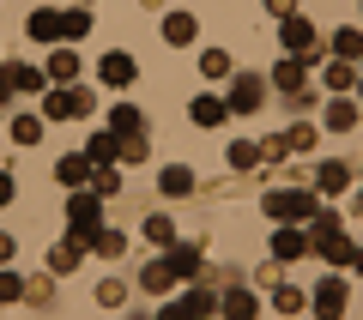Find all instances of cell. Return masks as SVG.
Listing matches in <instances>:
<instances>
[{"instance_id":"obj_1","label":"cell","mask_w":363,"mask_h":320,"mask_svg":"<svg viewBox=\"0 0 363 320\" xmlns=\"http://www.w3.org/2000/svg\"><path fill=\"white\" fill-rule=\"evenodd\" d=\"M315 230H309V248L315 254L327 260V266H351V254H357V248H351V236H345V224H339V212H315Z\"/></svg>"},{"instance_id":"obj_2","label":"cell","mask_w":363,"mask_h":320,"mask_svg":"<svg viewBox=\"0 0 363 320\" xmlns=\"http://www.w3.org/2000/svg\"><path fill=\"white\" fill-rule=\"evenodd\" d=\"M260 205H267V218H279V224H285V218L291 224H309L315 212H321V193H309V188H272Z\"/></svg>"},{"instance_id":"obj_3","label":"cell","mask_w":363,"mask_h":320,"mask_svg":"<svg viewBox=\"0 0 363 320\" xmlns=\"http://www.w3.org/2000/svg\"><path fill=\"white\" fill-rule=\"evenodd\" d=\"M279 42H285V55H303V61H321V42H315V25L297 13L279 18Z\"/></svg>"},{"instance_id":"obj_4","label":"cell","mask_w":363,"mask_h":320,"mask_svg":"<svg viewBox=\"0 0 363 320\" xmlns=\"http://www.w3.org/2000/svg\"><path fill=\"white\" fill-rule=\"evenodd\" d=\"M91 109H97L91 91H49L43 97V121H73V115H91Z\"/></svg>"},{"instance_id":"obj_5","label":"cell","mask_w":363,"mask_h":320,"mask_svg":"<svg viewBox=\"0 0 363 320\" xmlns=\"http://www.w3.org/2000/svg\"><path fill=\"white\" fill-rule=\"evenodd\" d=\"M309 302H315V314L339 320V314L351 308V290H345V278H321V284H315V296H309Z\"/></svg>"},{"instance_id":"obj_6","label":"cell","mask_w":363,"mask_h":320,"mask_svg":"<svg viewBox=\"0 0 363 320\" xmlns=\"http://www.w3.org/2000/svg\"><path fill=\"white\" fill-rule=\"evenodd\" d=\"M67 224H104V193L97 188H73V200H67Z\"/></svg>"},{"instance_id":"obj_7","label":"cell","mask_w":363,"mask_h":320,"mask_svg":"<svg viewBox=\"0 0 363 320\" xmlns=\"http://www.w3.org/2000/svg\"><path fill=\"white\" fill-rule=\"evenodd\" d=\"M272 85L285 91V97H297V91L309 85V61H303V55H285V61L272 67Z\"/></svg>"},{"instance_id":"obj_8","label":"cell","mask_w":363,"mask_h":320,"mask_svg":"<svg viewBox=\"0 0 363 320\" xmlns=\"http://www.w3.org/2000/svg\"><path fill=\"white\" fill-rule=\"evenodd\" d=\"M260 97H267V91H260V79L242 73V79H230V103H224V109H236V115H255Z\"/></svg>"},{"instance_id":"obj_9","label":"cell","mask_w":363,"mask_h":320,"mask_svg":"<svg viewBox=\"0 0 363 320\" xmlns=\"http://www.w3.org/2000/svg\"><path fill=\"white\" fill-rule=\"evenodd\" d=\"M133 73H140V67H133V55H121V49H116V55H104V67H97V79H104L109 91H128V85H133Z\"/></svg>"},{"instance_id":"obj_10","label":"cell","mask_w":363,"mask_h":320,"mask_svg":"<svg viewBox=\"0 0 363 320\" xmlns=\"http://www.w3.org/2000/svg\"><path fill=\"white\" fill-rule=\"evenodd\" d=\"M321 127H327V133H351V127H357V103H351L345 91H333V103H327Z\"/></svg>"},{"instance_id":"obj_11","label":"cell","mask_w":363,"mask_h":320,"mask_svg":"<svg viewBox=\"0 0 363 320\" xmlns=\"http://www.w3.org/2000/svg\"><path fill=\"white\" fill-rule=\"evenodd\" d=\"M345 188H351V169L339 164V157H333V164H321V169H315V193H321V200H339Z\"/></svg>"},{"instance_id":"obj_12","label":"cell","mask_w":363,"mask_h":320,"mask_svg":"<svg viewBox=\"0 0 363 320\" xmlns=\"http://www.w3.org/2000/svg\"><path fill=\"white\" fill-rule=\"evenodd\" d=\"M25 37L30 42H61V13H55V6H37L30 25H25Z\"/></svg>"},{"instance_id":"obj_13","label":"cell","mask_w":363,"mask_h":320,"mask_svg":"<svg viewBox=\"0 0 363 320\" xmlns=\"http://www.w3.org/2000/svg\"><path fill=\"white\" fill-rule=\"evenodd\" d=\"M194 37H200V18H194V13H169V18H164V42H176V49H188Z\"/></svg>"},{"instance_id":"obj_14","label":"cell","mask_w":363,"mask_h":320,"mask_svg":"<svg viewBox=\"0 0 363 320\" xmlns=\"http://www.w3.org/2000/svg\"><path fill=\"white\" fill-rule=\"evenodd\" d=\"M176 278H182V272H176V260H169V254H164V260H152V266L140 272V284H145V290H152V296H157V290H169V284H176Z\"/></svg>"},{"instance_id":"obj_15","label":"cell","mask_w":363,"mask_h":320,"mask_svg":"<svg viewBox=\"0 0 363 320\" xmlns=\"http://www.w3.org/2000/svg\"><path fill=\"white\" fill-rule=\"evenodd\" d=\"M309 254V236L303 230H272V260H297Z\"/></svg>"},{"instance_id":"obj_16","label":"cell","mask_w":363,"mask_h":320,"mask_svg":"<svg viewBox=\"0 0 363 320\" xmlns=\"http://www.w3.org/2000/svg\"><path fill=\"white\" fill-rule=\"evenodd\" d=\"M55 181H61V188H85L91 181V157H61V164H55Z\"/></svg>"},{"instance_id":"obj_17","label":"cell","mask_w":363,"mask_h":320,"mask_svg":"<svg viewBox=\"0 0 363 320\" xmlns=\"http://www.w3.org/2000/svg\"><path fill=\"white\" fill-rule=\"evenodd\" d=\"M157 188H164L169 200H182V193H194V169H182V164H169L164 176H157Z\"/></svg>"},{"instance_id":"obj_18","label":"cell","mask_w":363,"mask_h":320,"mask_svg":"<svg viewBox=\"0 0 363 320\" xmlns=\"http://www.w3.org/2000/svg\"><path fill=\"white\" fill-rule=\"evenodd\" d=\"M212 308H218V296H212V290H188V296L169 302V314H212Z\"/></svg>"},{"instance_id":"obj_19","label":"cell","mask_w":363,"mask_h":320,"mask_svg":"<svg viewBox=\"0 0 363 320\" xmlns=\"http://www.w3.org/2000/svg\"><path fill=\"white\" fill-rule=\"evenodd\" d=\"M327 55H339V61H363V30H333Z\"/></svg>"},{"instance_id":"obj_20","label":"cell","mask_w":363,"mask_h":320,"mask_svg":"<svg viewBox=\"0 0 363 320\" xmlns=\"http://www.w3.org/2000/svg\"><path fill=\"white\" fill-rule=\"evenodd\" d=\"M140 127H145V115L133 103H116V109H109V133H140Z\"/></svg>"},{"instance_id":"obj_21","label":"cell","mask_w":363,"mask_h":320,"mask_svg":"<svg viewBox=\"0 0 363 320\" xmlns=\"http://www.w3.org/2000/svg\"><path fill=\"white\" fill-rule=\"evenodd\" d=\"M116 157H121V164H145V152H152V139H145V133H116Z\"/></svg>"},{"instance_id":"obj_22","label":"cell","mask_w":363,"mask_h":320,"mask_svg":"<svg viewBox=\"0 0 363 320\" xmlns=\"http://www.w3.org/2000/svg\"><path fill=\"white\" fill-rule=\"evenodd\" d=\"M321 79H327V91H351V85H357V67H351V61H339V55H333Z\"/></svg>"},{"instance_id":"obj_23","label":"cell","mask_w":363,"mask_h":320,"mask_svg":"<svg viewBox=\"0 0 363 320\" xmlns=\"http://www.w3.org/2000/svg\"><path fill=\"white\" fill-rule=\"evenodd\" d=\"M79 254H85V248H79L73 236H67V242H55V248H49V272H73Z\"/></svg>"},{"instance_id":"obj_24","label":"cell","mask_w":363,"mask_h":320,"mask_svg":"<svg viewBox=\"0 0 363 320\" xmlns=\"http://www.w3.org/2000/svg\"><path fill=\"white\" fill-rule=\"evenodd\" d=\"M67 79H79V55H73V49L49 55V85H67Z\"/></svg>"},{"instance_id":"obj_25","label":"cell","mask_w":363,"mask_h":320,"mask_svg":"<svg viewBox=\"0 0 363 320\" xmlns=\"http://www.w3.org/2000/svg\"><path fill=\"white\" fill-rule=\"evenodd\" d=\"M224 115H230V109H224L218 97H194V121L200 127H224Z\"/></svg>"},{"instance_id":"obj_26","label":"cell","mask_w":363,"mask_h":320,"mask_svg":"<svg viewBox=\"0 0 363 320\" xmlns=\"http://www.w3.org/2000/svg\"><path fill=\"white\" fill-rule=\"evenodd\" d=\"M145 236H152L157 248H169L176 242V218H169V212H152V218H145Z\"/></svg>"},{"instance_id":"obj_27","label":"cell","mask_w":363,"mask_h":320,"mask_svg":"<svg viewBox=\"0 0 363 320\" xmlns=\"http://www.w3.org/2000/svg\"><path fill=\"white\" fill-rule=\"evenodd\" d=\"M6 79H13V91H49V73H37V67H6Z\"/></svg>"},{"instance_id":"obj_28","label":"cell","mask_w":363,"mask_h":320,"mask_svg":"<svg viewBox=\"0 0 363 320\" xmlns=\"http://www.w3.org/2000/svg\"><path fill=\"white\" fill-rule=\"evenodd\" d=\"M218 308H224V314H242V320H248V314L260 308V296H248V290H224V296H218Z\"/></svg>"},{"instance_id":"obj_29","label":"cell","mask_w":363,"mask_h":320,"mask_svg":"<svg viewBox=\"0 0 363 320\" xmlns=\"http://www.w3.org/2000/svg\"><path fill=\"white\" fill-rule=\"evenodd\" d=\"M85 30H91V13H85V6H73V13H61V42H79Z\"/></svg>"},{"instance_id":"obj_30","label":"cell","mask_w":363,"mask_h":320,"mask_svg":"<svg viewBox=\"0 0 363 320\" xmlns=\"http://www.w3.org/2000/svg\"><path fill=\"white\" fill-rule=\"evenodd\" d=\"M116 133H91V145H85V157H91V164H116Z\"/></svg>"},{"instance_id":"obj_31","label":"cell","mask_w":363,"mask_h":320,"mask_svg":"<svg viewBox=\"0 0 363 320\" xmlns=\"http://www.w3.org/2000/svg\"><path fill=\"white\" fill-rule=\"evenodd\" d=\"M224 157H230V169H236V176H242V169H255V164H260V145L236 139V145H230V152H224Z\"/></svg>"},{"instance_id":"obj_32","label":"cell","mask_w":363,"mask_h":320,"mask_svg":"<svg viewBox=\"0 0 363 320\" xmlns=\"http://www.w3.org/2000/svg\"><path fill=\"white\" fill-rule=\"evenodd\" d=\"M13 139L18 145H37L43 139V115H13Z\"/></svg>"},{"instance_id":"obj_33","label":"cell","mask_w":363,"mask_h":320,"mask_svg":"<svg viewBox=\"0 0 363 320\" xmlns=\"http://www.w3.org/2000/svg\"><path fill=\"white\" fill-rule=\"evenodd\" d=\"M91 188H97V193L109 200V193H121V176H116L109 164H91Z\"/></svg>"},{"instance_id":"obj_34","label":"cell","mask_w":363,"mask_h":320,"mask_svg":"<svg viewBox=\"0 0 363 320\" xmlns=\"http://www.w3.org/2000/svg\"><path fill=\"white\" fill-rule=\"evenodd\" d=\"M200 73H206V79H230V55H224V49H206V55H200Z\"/></svg>"},{"instance_id":"obj_35","label":"cell","mask_w":363,"mask_h":320,"mask_svg":"<svg viewBox=\"0 0 363 320\" xmlns=\"http://www.w3.org/2000/svg\"><path fill=\"white\" fill-rule=\"evenodd\" d=\"M303 302H309V296H303L297 284H279V290H272V308H285V314H297Z\"/></svg>"},{"instance_id":"obj_36","label":"cell","mask_w":363,"mask_h":320,"mask_svg":"<svg viewBox=\"0 0 363 320\" xmlns=\"http://www.w3.org/2000/svg\"><path fill=\"white\" fill-rule=\"evenodd\" d=\"M91 248H97L104 260H116L121 248H128V236H121V230H97V242H91Z\"/></svg>"},{"instance_id":"obj_37","label":"cell","mask_w":363,"mask_h":320,"mask_svg":"<svg viewBox=\"0 0 363 320\" xmlns=\"http://www.w3.org/2000/svg\"><path fill=\"white\" fill-rule=\"evenodd\" d=\"M97 302H104V308H121V302H128V284H116V278L97 284Z\"/></svg>"},{"instance_id":"obj_38","label":"cell","mask_w":363,"mask_h":320,"mask_svg":"<svg viewBox=\"0 0 363 320\" xmlns=\"http://www.w3.org/2000/svg\"><path fill=\"white\" fill-rule=\"evenodd\" d=\"M285 145H291V152H315V127H291Z\"/></svg>"},{"instance_id":"obj_39","label":"cell","mask_w":363,"mask_h":320,"mask_svg":"<svg viewBox=\"0 0 363 320\" xmlns=\"http://www.w3.org/2000/svg\"><path fill=\"white\" fill-rule=\"evenodd\" d=\"M25 296V284H18V272H0V302H18Z\"/></svg>"},{"instance_id":"obj_40","label":"cell","mask_w":363,"mask_h":320,"mask_svg":"<svg viewBox=\"0 0 363 320\" xmlns=\"http://www.w3.org/2000/svg\"><path fill=\"white\" fill-rule=\"evenodd\" d=\"M285 152H291V145H285V133H272V139L260 145V157H267V164H279V157H285Z\"/></svg>"},{"instance_id":"obj_41","label":"cell","mask_w":363,"mask_h":320,"mask_svg":"<svg viewBox=\"0 0 363 320\" xmlns=\"http://www.w3.org/2000/svg\"><path fill=\"white\" fill-rule=\"evenodd\" d=\"M267 13H279V18H285V13H297V0H267Z\"/></svg>"},{"instance_id":"obj_42","label":"cell","mask_w":363,"mask_h":320,"mask_svg":"<svg viewBox=\"0 0 363 320\" xmlns=\"http://www.w3.org/2000/svg\"><path fill=\"white\" fill-rule=\"evenodd\" d=\"M6 103H13V79L0 73V109H6Z\"/></svg>"},{"instance_id":"obj_43","label":"cell","mask_w":363,"mask_h":320,"mask_svg":"<svg viewBox=\"0 0 363 320\" xmlns=\"http://www.w3.org/2000/svg\"><path fill=\"white\" fill-rule=\"evenodd\" d=\"M13 200V176H6V169H0V205Z\"/></svg>"},{"instance_id":"obj_44","label":"cell","mask_w":363,"mask_h":320,"mask_svg":"<svg viewBox=\"0 0 363 320\" xmlns=\"http://www.w3.org/2000/svg\"><path fill=\"white\" fill-rule=\"evenodd\" d=\"M6 260H13V236H0V266H6Z\"/></svg>"},{"instance_id":"obj_45","label":"cell","mask_w":363,"mask_h":320,"mask_svg":"<svg viewBox=\"0 0 363 320\" xmlns=\"http://www.w3.org/2000/svg\"><path fill=\"white\" fill-rule=\"evenodd\" d=\"M357 212H363V188H357Z\"/></svg>"},{"instance_id":"obj_46","label":"cell","mask_w":363,"mask_h":320,"mask_svg":"<svg viewBox=\"0 0 363 320\" xmlns=\"http://www.w3.org/2000/svg\"><path fill=\"white\" fill-rule=\"evenodd\" d=\"M357 97H363V73H357Z\"/></svg>"}]
</instances>
